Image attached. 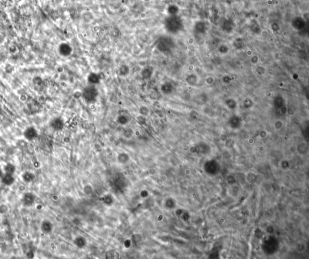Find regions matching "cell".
Returning a JSON list of instances; mask_svg holds the SVG:
<instances>
[{
  "label": "cell",
  "mask_w": 309,
  "mask_h": 259,
  "mask_svg": "<svg viewBox=\"0 0 309 259\" xmlns=\"http://www.w3.org/2000/svg\"><path fill=\"white\" fill-rule=\"evenodd\" d=\"M24 135L27 140H31L34 139L36 137L37 132L35 128L29 127L25 131V132L24 133Z\"/></svg>",
  "instance_id": "2"
},
{
  "label": "cell",
  "mask_w": 309,
  "mask_h": 259,
  "mask_svg": "<svg viewBox=\"0 0 309 259\" xmlns=\"http://www.w3.org/2000/svg\"><path fill=\"white\" fill-rule=\"evenodd\" d=\"M35 174L33 173L29 172H26L24 173L23 175V178L24 181L27 182H30L35 179Z\"/></svg>",
  "instance_id": "4"
},
{
  "label": "cell",
  "mask_w": 309,
  "mask_h": 259,
  "mask_svg": "<svg viewBox=\"0 0 309 259\" xmlns=\"http://www.w3.org/2000/svg\"><path fill=\"white\" fill-rule=\"evenodd\" d=\"M35 200V196L31 193H27L23 196V204L25 206H31Z\"/></svg>",
  "instance_id": "1"
},
{
  "label": "cell",
  "mask_w": 309,
  "mask_h": 259,
  "mask_svg": "<svg viewBox=\"0 0 309 259\" xmlns=\"http://www.w3.org/2000/svg\"><path fill=\"white\" fill-rule=\"evenodd\" d=\"M3 176V170H1V169L0 168V179L2 178V176Z\"/></svg>",
  "instance_id": "7"
},
{
  "label": "cell",
  "mask_w": 309,
  "mask_h": 259,
  "mask_svg": "<svg viewBox=\"0 0 309 259\" xmlns=\"http://www.w3.org/2000/svg\"><path fill=\"white\" fill-rule=\"evenodd\" d=\"M4 170L5 172V173L6 174L13 175L15 172V167L14 165L9 163L4 166Z\"/></svg>",
  "instance_id": "5"
},
{
  "label": "cell",
  "mask_w": 309,
  "mask_h": 259,
  "mask_svg": "<svg viewBox=\"0 0 309 259\" xmlns=\"http://www.w3.org/2000/svg\"><path fill=\"white\" fill-rule=\"evenodd\" d=\"M50 225L48 224V222H44L42 224V226H41V229L42 230L43 232H46L47 233L49 229H50Z\"/></svg>",
  "instance_id": "6"
},
{
  "label": "cell",
  "mask_w": 309,
  "mask_h": 259,
  "mask_svg": "<svg viewBox=\"0 0 309 259\" xmlns=\"http://www.w3.org/2000/svg\"><path fill=\"white\" fill-rule=\"evenodd\" d=\"M1 179L2 183L6 186H11L15 182V178H14L13 175L6 173L5 175H3Z\"/></svg>",
  "instance_id": "3"
}]
</instances>
